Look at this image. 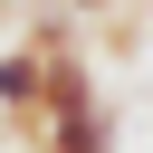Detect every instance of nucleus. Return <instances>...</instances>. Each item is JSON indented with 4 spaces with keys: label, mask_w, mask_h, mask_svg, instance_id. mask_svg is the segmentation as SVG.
<instances>
[{
    "label": "nucleus",
    "mask_w": 153,
    "mask_h": 153,
    "mask_svg": "<svg viewBox=\"0 0 153 153\" xmlns=\"http://www.w3.org/2000/svg\"><path fill=\"white\" fill-rule=\"evenodd\" d=\"M38 105H48V57H38V38H19V48H0V115L38 124Z\"/></svg>",
    "instance_id": "f03ea898"
},
{
    "label": "nucleus",
    "mask_w": 153,
    "mask_h": 153,
    "mask_svg": "<svg viewBox=\"0 0 153 153\" xmlns=\"http://www.w3.org/2000/svg\"><path fill=\"white\" fill-rule=\"evenodd\" d=\"M67 10H76V19H96V10H115V0H67Z\"/></svg>",
    "instance_id": "7ed1b4c3"
},
{
    "label": "nucleus",
    "mask_w": 153,
    "mask_h": 153,
    "mask_svg": "<svg viewBox=\"0 0 153 153\" xmlns=\"http://www.w3.org/2000/svg\"><path fill=\"white\" fill-rule=\"evenodd\" d=\"M29 134H38V153H115V115H105L96 96H86V105H48Z\"/></svg>",
    "instance_id": "f257e3e1"
}]
</instances>
